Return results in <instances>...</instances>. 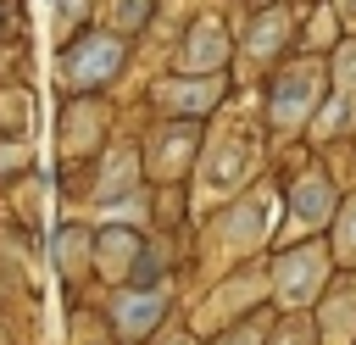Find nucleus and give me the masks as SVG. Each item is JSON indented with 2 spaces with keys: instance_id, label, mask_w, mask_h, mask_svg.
Here are the masks:
<instances>
[{
  "instance_id": "f3484780",
  "label": "nucleus",
  "mask_w": 356,
  "mask_h": 345,
  "mask_svg": "<svg viewBox=\"0 0 356 345\" xmlns=\"http://www.w3.org/2000/svg\"><path fill=\"white\" fill-rule=\"evenodd\" d=\"M334 78H339L345 89H356V45H345V50L334 56Z\"/></svg>"
},
{
  "instance_id": "5701e85b",
  "label": "nucleus",
  "mask_w": 356,
  "mask_h": 345,
  "mask_svg": "<svg viewBox=\"0 0 356 345\" xmlns=\"http://www.w3.org/2000/svg\"><path fill=\"white\" fill-rule=\"evenodd\" d=\"M261 6H267V0H261Z\"/></svg>"
},
{
  "instance_id": "1a4fd4ad",
  "label": "nucleus",
  "mask_w": 356,
  "mask_h": 345,
  "mask_svg": "<svg viewBox=\"0 0 356 345\" xmlns=\"http://www.w3.org/2000/svg\"><path fill=\"white\" fill-rule=\"evenodd\" d=\"M189 150H195V128H172V134H161V145L150 150V156H156L150 167H156V172H178Z\"/></svg>"
},
{
  "instance_id": "20e7f679",
  "label": "nucleus",
  "mask_w": 356,
  "mask_h": 345,
  "mask_svg": "<svg viewBox=\"0 0 356 345\" xmlns=\"http://www.w3.org/2000/svg\"><path fill=\"white\" fill-rule=\"evenodd\" d=\"M161 312H167V295H161V289H128V295H117V306H111L122 339H139L145 328H156Z\"/></svg>"
},
{
  "instance_id": "a211bd4d",
  "label": "nucleus",
  "mask_w": 356,
  "mask_h": 345,
  "mask_svg": "<svg viewBox=\"0 0 356 345\" xmlns=\"http://www.w3.org/2000/svg\"><path fill=\"white\" fill-rule=\"evenodd\" d=\"M122 178H128V156H111V167H106V178H100V195H111Z\"/></svg>"
},
{
  "instance_id": "6e6552de",
  "label": "nucleus",
  "mask_w": 356,
  "mask_h": 345,
  "mask_svg": "<svg viewBox=\"0 0 356 345\" xmlns=\"http://www.w3.org/2000/svg\"><path fill=\"white\" fill-rule=\"evenodd\" d=\"M156 100H167V106H178V111H200V106L217 100V83H211V78H206V83H161Z\"/></svg>"
},
{
  "instance_id": "ddd939ff",
  "label": "nucleus",
  "mask_w": 356,
  "mask_h": 345,
  "mask_svg": "<svg viewBox=\"0 0 356 345\" xmlns=\"http://www.w3.org/2000/svg\"><path fill=\"white\" fill-rule=\"evenodd\" d=\"M134 250H139V239H134L128 228H111V234H100V267H106V273H122V267L134 262Z\"/></svg>"
},
{
  "instance_id": "6ab92c4d",
  "label": "nucleus",
  "mask_w": 356,
  "mask_h": 345,
  "mask_svg": "<svg viewBox=\"0 0 356 345\" xmlns=\"http://www.w3.org/2000/svg\"><path fill=\"white\" fill-rule=\"evenodd\" d=\"M56 11H61V22H72V17L83 11V0H56Z\"/></svg>"
},
{
  "instance_id": "4be33fe9",
  "label": "nucleus",
  "mask_w": 356,
  "mask_h": 345,
  "mask_svg": "<svg viewBox=\"0 0 356 345\" xmlns=\"http://www.w3.org/2000/svg\"><path fill=\"white\" fill-rule=\"evenodd\" d=\"M0 22H6V11H0Z\"/></svg>"
},
{
  "instance_id": "4468645a",
  "label": "nucleus",
  "mask_w": 356,
  "mask_h": 345,
  "mask_svg": "<svg viewBox=\"0 0 356 345\" xmlns=\"http://www.w3.org/2000/svg\"><path fill=\"white\" fill-rule=\"evenodd\" d=\"M350 117H356V100H350V95H339L334 106H323V117H317V139L345 134V128H350Z\"/></svg>"
},
{
  "instance_id": "9d476101",
  "label": "nucleus",
  "mask_w": 356,
  "mask_h": 345,
  "mask_svg": "<svg viewBox=\"0 0 356 345\" xmlns=\"http://www.w3.org/2000/svg\"><path fill=\"white\" fill-rule=\"evenodd\" d=\"M328 200H334V189H328L323 178L295 184V217H300V223H323V217H328Z\"/></svg>"
},
{
  "instance_id": "7ed1b4c3",
  "label": "nucleus",
  "mask_w": 356,
  "mask_h": 345,
  "mask_svg": "<svg viewBox=\"0 0 356 345\" xmlns=\"http://www.w3.org/2000/svg\"><path fill=\"white\" fill-rule=\"evenodd\" d=\"M317 89H323V67H312V61H306V67H289V72L273 83V122H278V128L306 122Z\"/></svg>"
},
{
  "instance_id": "412c9836",
  "label": "nucleus",
  "mask_w": 356,
  "mask_h": 345,
  "mask_svg": "<svg viewBox=\"0 0 356 345\" xmlns=\"http://www.w3.org/2000/svg\"><path fill=\"white\" fill-rule=\"evenodd\" d=\"M167 345H189V339H184V334H178V339H167Z\"/></svg>"
},
{
  "instance_id": "f8f14e48",
  "label": "nucleus",
  "mask_w": 356,
  "mask_h": 345,
  "mask_svg": "<svg viewBox=\"0 0 356 345\" xmlns=\"http://www.w3.org/2000/svg\"><path fill=\"white\" fill-rule=\"evenodd\" d=\"M284 33H289V17H284V11H261L256 28H250V39H245V50H250V56H267Z\"/></svg>"
},
{
  "instance_id": "f03ea898",
  "label": "nucleus",
  "mask_w": 356,
  "mask_h": 345,
  "mask_svg": "<svg viewBox=\"0 0 356 345\" xmlns=\"http://www.w3.org/2000/svg\"><path fill=\"white\" fill-rule=\"evenodd\" d=\"M323 273H328V250H323V245H300V250L278 256V267H273L278 300H289V306L312 300V295H317V284H323Z\"/></svg>"
},
{
  "instance_id": "f257e3e1",
  "label": "nucleus",
  "mask_w": 356,
  "mask_h": 345,
  "mask_svg": "<svg viewBox=\"0 0 356 345\" xmlns=\"http://www.w3.org/2000/svg\"><path fill=\"white\" fill-rule=\"evenodd\" d=\"M117 67H122V39H111V33H89V39H78V45L61 56V78H67L72 89L106 83Z\"/></svg>"
},
{
  "instance_id": "dca6fc26",
  "label": "nucleus",
  "mask_w": 356,
  "mask_h": 345,
  "mask_svg": "<svg viewBox=\"0 0 356 345\" xmlns=\"http://www.w3.org/2000/svg\"><path fill=\"white\" fill-rule=\"evenodd\" d=\"M145 11H150V0H117V6H111L117 28H139V22H145Z\"/></svg>"
},
{
  "instance_id": "2eb2a0df",
  "label": "nucleus",
  "mask_w": 356,
  "mask_h": 345,
  "mask_svg": "<svg viewBox=\"0 0 356 345\" xmlns=\"http://www.w3.org/2000/svg\"><path fill=\"white\" fill-rule=\"evenodd\" d=\"M334 250L345 256V262H356V200L339 211V223H334Z\"/></svg>"
},
{
  "instance_id": "39448f33",
  "label": "nucleus",
  "mask_w": 356,
  "mask_h": 345,
  "mask_svg": "<svg viewBox=\"0 0 356 345\" xmlns=\"http://www.w3.org/2000/svg\"><path fill=\"white\" fill-rule=\"evenodd\" d=\"M267 223H273V200L267 195H250L245 206H234V217L222 223V245L234 250V245H256L261 234H267Z\"/></svg>"
},
{
  "instance_id": "9b49d317",
  "label": "nucleus",
  "mask_w": 356,
  "mask_h": 345,
  "mask_svg": "<svg viewBox=\"0 0 356 345\" xmlns=\"http://www.w3.org/2000/svg\"><path fill=\"white\" fill-rule=\"evenodd\" d=\"M350 323H356V284H350L339 300H328V312H323V334H328V345H345Z\"/></svg>"
},
{
  "instance_id": "0eeeda50",
  "label": "nucleus",
  "mask_w": 356,
  "mask_h": 345,
  "mask_svg": "<svg viewBox=\"0 0 356 345\" xmlns=\"http://www.w3.org/2000/svg\"><path fill=\"white\" fill-rule=\"evenodd\" d=\"M250 156H256V145H250V139H245V145H239V139H234V145H222V150H217V167L206 172V189H222V184H234V178L250 167Z\"/></svg>"
},
{
  "instance_id": "aec40b11",
  "label": "nucleus",
  "mask_w": 356,
  "mask_h": 345,
  "mask_svg": "<svg viewBox=\"0 0 356 345\" xmlns=\"http://www.w3.org/2000/svg\"><path fill=\"white\" fill-rule=\"evenodd\" d=\"M228 345H256V328H245V334H228Z\"/></svg>"
},
{
  "instance_id": "423d86ee",
  "label": "nucleus",
  "mask_w": 356,
  "mask_h": 345,
  "mask_svg": "<svg viewBox=\"0 0 356 345\" xmlns=\"http://www.w3.org/2000/svg\"><path fill=\"white\" fill-rule=\"evenodd\" d=\"M222 50H228L222 28H217V22H195V33H189V45H184V67H189V72H211V67L222 61Z\"/></svg>"
}]
</instances>
